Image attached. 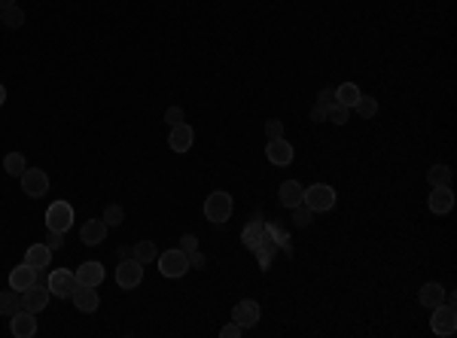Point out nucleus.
I'll return each mask as SVG.
<instances>
[{
  "mask_svg": "<svg viewBox=\"0 0 457 338\" xmlns=\"http://www.w3.org/2000/svg\"><path fill=\"white\" fill-rule=\"evenodd\" d=\"M10 6H16V0H0V12L10 10Z\"/></svg>",
  "mask_w": 457,
  "mask_h": 338,
  "instance_id": "a19ab883",
  "label": "nucleus"
},
{
  "mask_svg": "<svg viewBox=\"0 0 457 338\" xmlns=\"http://www.w3.org/2000/svg\"><path fill=\"white\" fill-rule=\"evenodd\" d=\"M232 207H235L232 195L223 192V189H216V192H210L208 201H205V216H208L210 223H220L223 225L232 216Z\"/></svg>",
  "mask_w": 457,
  "mask_h": 338,
  "instance_id": "f03ea898",
  "label": "nucleus"
},
{
  "mask_svg": "<svg viewBox=\"0 0 457 338\" xmlns=\"http://www.w3.org/2000/svg\"><path fill=\"white\" fill-rule=\"evenodd\" d=\"M326 110H329V104H314L311 107V122H326Z\"/></svg>",
  "mask_w": 457,
  "mask_h": 338,
  "instance_id": "c9c22d12",
  "label": "nucleus"
},
{
  "mask_svg": "<svg viewBox=\"0 0 457 338\" xmlns=\"http://www.w3.org/2000/svg\"><path fill=\"white\" fill-rule=\"evenodd\" d=\"M159 271L165 274V278H183V274L189 271V256L183 253L180 247L177 250H165V253H159Z\"/></svg>",
  "mask_w": 457,
  "mask_h": 338,
  "instance_id": "7ed1b4c3",
  "label": "nucleus"
},
{
  "mask_svg": "<svg viewBox=\"0 0 457 338\" xmlns=\"http://www.w3.org/2000/svg\"><path fill=\"white\" fill-rule=\"evenodd\" d=\"M427 180H430V186H452V168L433 165L430 171H427Z\"/></svg>",
  "mask_w": 457,
  "mask_h": 338,
  "instance_id": "393cba45",
  "label": "nucleus"
},
{
  "mask_svg": "<svg viewBox=\"0 0 457 338\" xmlns=\"http://www.w3.org/2000/svg\"><path fill=\"white\" fill-rule=\"evenodd\" d=\"M183 119H186V116H183V107H168L165 110V122L168 125H180Z\"/></svg>",
  "mask_w": 457,
  "mask_h": 338,
  "instance_id": "f704fd0d",
  "label": "nucleus"
},
{
  "mask_svg": "<svg viewBox=\"0 0 457 338\" xmlns=\"http://www.w3.org/2000/svg\"><path fill=\"white\" fill-rule=\"evenodd\" d=\"M317 101H320V104H333V101H335V98H333V89H320Z\"/></svg>",
  "mask_w": 457,
  "mask_h": 338,
  "instance_id": "58836bf2",
  "label": "nucleus"
},
{
  "mask_svg": "<svg viewBox=\"0 0 457 338\" xmlns=\"http://www.w3.org/2000/svg\"><path fill=\"white\" fill-rule=\"evenodd\" d=\"M430 329L436 335H442V338H448V335H454V329H457V311H454V305H436L433 308V317H430Z\"/></svg>",
  "mask_w": 457,
  "mask_h": 338,
  "instance_id": "20e7f679",
  "label": "nucleus"
},
{
  "mask_svg": "<svg viewBox=\"0 0 457 338\" xmlns=\"http://www.w3.org/2000/svg\"><path fill=\"white\" fill-rule=\"evenodd\" d=\"M46 247L52 250V253L65 247V232H55V229H49V235H46Z\"/></svg>",
  "mask_w": 457,
  "mask_h": 338,
  "instance_id": "2f4dec72",
  "label": "nucleus"
},
{
  "mask_svg": "<svg viewBox=\"0 0 457 338\" xmlns=\"http://www.w3.org/2000/svg\"><path fill=\"white\" fill-rule=\"evenodd\" d=\"M131 256H135L137 262L150 265V262H156V259H159V250H156V244H153V241H137L135 247H131Z\"/></svg>",
  "mask_w": 457,
  "mask_h": 338,
  "instance_id": "b1692460",
  "label": "nucleus"
},
{
  "mask_svg": "<svg viewBox=\"0 0 457 338\" xmlns=\"http://www.w3.org/2000/svg\"><path fill=\"white\" fill-rule=\"evenodd\" d=\"M348 116H350V107H344V104H339V101L329 104V110H326V122L344 125V122H348Z\"/></svg>",
  "mask_w": 457,
  "mask_h": 338,
  "instance_id": "c85d7f7f",
  "label": "nucleus"
},
{
  "mask_svg": "<svg viewBox=\"0 0 457 338\" xmlns=\"http://www.w3.org/2000/svg\"><path fill=\"white\" fill-rule=\"evenodd\" d=\"M140 280H144V262H137L135 256L119 259L116 284L122 286V290H135V286H140Z\"/></svg>",
  "mask_w": 457,
  "mask_h": 338,
  "instance_id": "39448f33",
  "label": "nucleus"
},
{
  "mask_svg": "<svg viewBox=\"0 0 457 338\" xmlns=\"http://www.w3.org/2000/svg\"><path fill=\"white\" fill-rule=\"evenodd\" d=\"M430 210L433 214H448V210L454 207V192H452V186H433V192H430Z\"/></svg>",
  "mask_w": 457,
  "mask_h": 338,
  "instance_id": "a211bd4d",
  "label": "nucleus"
},
{
  "mask_svg": "<svg viewBox=\"0 0 457 338\" xmlns=\"http://www.w3.org/2000/svg\"><path fill=\"white\" fill-rule=\"evenodd\" d=\"M10 329L16 338H31L37 335V317H34V311H25V308H19L16 314L10 317Z\"/></svg>",
  "mask_w": 457,
  "mask_h": 338,
  "instance_id": "f8f14e48",
  "label": "nucleus"
},
{
  "mask_svg": "<svg viewBox=\"0 0 457 338\" xmlns=\"http://www.w3.org/2000/svg\"><path fill=\"white\" fill-rule=\"evenodd\" d=\"M6 104V89H3V82H0V107Z\"/></svg>",
  "mask_w": 457,
  "mask_h": 338,
  "instance_id": "79ce46f5",
  "label": "nucleus"
},
{
  "mask_svg": "<svg viewBox=\"0 0 457 338\" xmlns=\"http://www.w3.org/2000/svg\"><path fill=\"white\" fill-rule=\"evenodd\" d=\"M259 302H253V299H241L235 308H232V320L238 323L241 329H253L259 323Z\"/></svg>",
  "mask_w": 457,
  "mask_h": 338,
  "instance_id": "9d476101",
  "label": "nucleus"
},
{
  "mask_svg": "<svg viewBox=\"0 0 457 338\" xmlns=\"http://www.w3.org/2000/svg\"><path fill=\"white\" fill-rule=\"evenodd\" d=\"M25 168H27V165H25V156H22V153H10V156L3 159V171L10 174V177H22Z\"/></svg>",
  "mask_w": 457,
  "mask_h": 338,
  "instance_id": "bb28decb",
  "label": "nucleus"
},
{
  "mask_svg": "<svg viewBox=\"0 0 457 338\" xmlns=\"http://www.w3.org/2000/svg\"><path fill=\"white\" fill-rule=\"evenodd\" d=\"M116 256H119V259H129V256H131V247H119Z\"/></svg>",
  "mask_w": 457,
  "mask_h": 338,
  "instance_id": "ea45409f",
  "label": "nucleus"
},
{
  "mask_svg": "<svg viewBox=\"0 0 457 338\" xmlns=\"http://www.w3.org/2000/svg\"><path fill=\"white\" fill-rule=\"evenodd\" d=\"M192 144H195V131H192V125H189V122L171 125V131H168V146H171L174 153H186Z\"/></svg>",
  "mask_w": 457,
  "mask_h": 338,
  "instance_id": "4468645a",
  "label": "nucleus"
},
{
  "mask_svg": "<svg viewBox=\"0 0 457 338\" xmlns=\"http://www.w3.org/2000/svg\"><path fill=\"white\" fill-rule=\"evenodd\" d=\"M360 95H363V91H360V86H354V82H342L339 89H333V98L339 104H344V107H354Z\"/></svg>",
  "mask_w": 457,
  "mask_h": 338,
  "instance_id": "5701e85b",
  "label": "nucleus"
},
{
  "mask_svg": "<svg viewBox=\"0 0 457 338\" xmlns=\"http://www.w3.org/2000/svg\"><path fill=\"white\" fill-rule=\"evenodd\" d=\"M293 156H296V150H293V144L287 137H274V140H269V146H265V159L278 168H287L293 161Z\"/></svg>",
  "mask_w": 457,
  "mask_h": 338,
  "instance_id": "1a4fd4ad",
  "label": "nucleus"
},
{
  "mask_svg": "<svg viewBox=\"0 0 457 338\" xmlns=\"http://www.w3.org/2000/svg\"><path fill=\"white\" fill-rule=\"evenodd\" d=\"M19 308H22V293L12 290V286L0 293V317H12Z\"/></svg>",
  "mask_w": 457,
  "mask_h": 338,
  "instance_id": "4be33fe9",
  "label": "nucleus"
},
{
  "mask_svg": "<svg viewBox=\"0 0 457 338\" xmlns=\"http://www.w3.org/2000/svg\"><path fill=\"white\" fill-rule=\"evenodd\" d=\"M265 137L269 140L284 137V122H280V119H269V122H265Z\"/></svg>",
  "mask_w": 457,
  "mask_h": 338,
  "instance_id": "473e14b6",
  "label": "nucleus"
},
{
  "mask_svg": "<svg viewBox=\"0 0 457 338\" xmlns=\"http://www.w3.org/2000/svg\"><path fill=\"white\" fill-rule=\"evenodd\" d=\"M302 204H305V207H311L314 214L333 210V207H335V189L326 186V183H314V186L305 189V195H302Z\"/></svg>",
  "mask_w": 457,
  "mask_h": 338,
  "instance_id": "f257e3e1",
  "label": "nucleus"
},
{
  "mask_svg": "<svg viewBox=\"0 0 457 338\" xmlns=\"http://www.w3.org/2000/svg\"><path fill=\"white\" fill-rule=\"evenodd\" d=\"M19 180H22V192L27 199H43L49 192V174L40 171V168H25V174Z\"/></svg>",
  "mask_w": 457,
  "mask_h": 338,
  "instance_id": "423d86ee",
  "label": "nucleus"
},
{
  "mask_svg": "<svg viewBox=\"0 0 457 338\" xmlns=\"http://www.w3.org/2000/svg\"><path fill=\"white\" fill-rule=\"evenodd\" d=\"M74 225V207L67 201H52L46 207V229L55 232H67Z\"/></svg>",
  "mask_w": 457,
  "mask_h": 338,
  "instance_id": "0eeeda50",
  "label": "nucleus"
},
{
  "mask_svg": "<svg viewBox=\"0 0 457 338\" xmlns=\"http://www.w3.org/2000/svg\"><path fill=\"white\" fill-rule=\"evenodd\" d=\"M180 250L186 253V256H189V253H195V250H199V238H195V235H183L180 238Z\"/></svg>",
  "mask_w": 457,
  "mask_h": 338,
  "instance_id": "72a5a7b5",
  "label": "nucleus"
},
{
  "mask_svg": "<svg viewBox=\"0 0 457 338\" xmlns=\"http://www.w3.org/2000/svg\"><path fill=\"white\" fill-rule=\"evenodd\" d=\"M101 220L107 223V225H122V220H125L122 204H107V207H104V214H101Z\"/></svg>",
  "mask_w": 457,
  "mask_h": 338,
  "instance_id": "7c9ffc66",
  "label": "nucleus"
},
{
  "mask_svg": "<svg viewBox=\"0 0 457 338\" xmlns=\"http://www.w3.org/2000/svg\"><path fill=\"white\" fill-rule=\"evenodd\" d=\"M25 262L34 265L37 271L49 269V262H52V250L46 247V244H31V247L25 250Z\"/></svg>",
  "mask_w": 457,
  "mask_h": 338,
  "instance_id": "aec40b11",
  "label": "nucleus"
},
{
  "mask_svg": "<svg viewBox=\"0 0 457 338\" xmlns=\"http://www.w3.org/2000/svg\"><path fill=\"white\" fill-rule=\"evenodd\" d=\"M49 293L58 295V299H70V293L76 290V274L70 269H55L49 271Z\"/></svg>",
  "mask_w": 457,
  "mask_h": 338,
  "instance_id": "6e6552de",
  "label": "nucleus"
},
{
  "mask_svg": "<svg viewBox=\"0 0 457 338\" xmlns=\"http://www.w3.org/2000/svg\"><path fill=\"white\" fill-rule=\"evenodd\" d=\"M49 295H52V293H49V286H43V284L27 286V290H22V308H25V311L40 314L49 305Z\"/></svg>",
  "mask_w": 457,
  "mask_h": 338,
  "instance_id": "ddd939ff",
  "label": "nucleus"
},
{
  "mask_svg": "<svg viewBox=\"0 0 457 338\" xmlns=\"http://www.w3.org/2000/svg\"><path fill=\"white\" fill-rule=\"evenodd\" d=\"M70 299H74V305L80 308L82 314L98 311V305H101V295H98V286H89V284H76V290L70 293Z\"/></svg>",
  "mask_w": 457,
  "mask_h": 338,
  "instance_id": "9b49d317",
  "label": "nucleus"
},
{
  "mask_svg": "<svg viewBox=\"0 0 457 338\" xmlns=\"http://www.w3.org/2000/svg\"><path fill=\"white\" fill-rule=\"evenodd\" d=\"M314 220V210L311 207H305V204H299V207H293V225L296 229H308Z\"/></svg>",
  "mask_w": 457,
  "mask_h": 338,
  "instance_id": "c756f323",
  "label": "nucleus"
},
{
  "mask_svg": "<svg viewBox=\"0 0 457 338\" xmlns=\"http://www.w3.org/2000/svg\"><path fill=\"white\" fill-rule=\"evenodd\" d=\"M104 265L101 262H82L80 269H76V284H89V286H101L104 280Z\"/></svg>",
  "mask_w": 457,
  "mask_h": 338,
  "instance_id": "6ab92c4d",
  "label": "nucleus"
},
{
  "mask_svg": "<svg viewBox=\"0 0 457 338\" xmlns=\"http://www.w3.org/2000/svg\"><path fill=\"white\" fill-rule=\"evenodd\" d=\"M0 25L12 27V31H19V27L25 25V10H19V6H10V10L0 12Z\"/></svg>",
  "mask_w": 457,
  "mask_h": 338,
  "instance_id": "a878e982",
  "label": "nucleus"
},
{
  "mask_svg": "<svg viewBox=\"0 0 457 338\" xmlns=\"http://www.w3.org/2000/svg\"><path fill=\"white\" fill-rule=\"evenodd\" d=\"M205 262H208V259H205V253H201V250L189 253V269H205Z\"/></svg>",
  "mask_w": 457,
  "mask_h": 338,
  "instance_id": "4c0bfd02",
  "label": "nucleus"
},
{
  "mask_svg": "<svg viewBox=\"0 0 457 338\" xmlns=\"http://www.w3.org/2000/svg\"><path fill=\"white\" fill-rule=\"evenodd\" d=\"M37 269H34V265H27V262H22V265H16V269L10 271V286L12 290H27V286H34L37 284Z\"/></svg>",
  "mask_w": 457,
  "mask_h": 338,
  "instance_id": "f3484780",
  "label": "nucleus"
},
{
  "mask_svg": "<svg viewBox=\"0 0 457 338\" xmlns=\"http://www.w3.org/2000/svg\"><path fill=\"white\" fill-rule=\"evenodd\" d=\"M107 232H110V225L104 220H86L80 229V241L86 244V247H98V244L107 238Z\"/></svg>",
  "mask_w": 457,
  "mask_h": 338,
  "instance_id": "2eb2a0df",
  "label": "nucleus"
},
{
  "mask_svg": "<svg viewBox=\"0 0 457 338\" xmlns=\"http://www.w3.org/2000/svg\"><path fill=\"white\" fill-rule=\"evenodd\" d=\"M302 195H305V186H302L299 180H284V183H280V189H278V201L284 204L287 210L299 207V204H302Z\"/></svg>",
  "mask_w": 457,
  "mask_h": 338,
  "instance_id": "dca6fc26",
  "label": "nucleus"
},
{
  "mask_svg": "<svg viewBox=\"0 0 457 338\" xmlns=\"http://www.w3.org/2000/svg\"><path fill=\"white\" fill-rule=\"evenodd\" d=\"M220 335H223V338H238V335H244V329L238 326L235 320H232V323H226V326L220 329Z\"/></svg>",
  "mask_w": 457,
  "mask_h": 338,
  "instance_id": "e433bc0d",
  "label": "nucleus"
},
{
  "mask_svg": "<svg viewBox=\"0 0 457 338\" xmlns=\"http://www.w3.org/2000/svg\"><path fill=\"white\" fill-rule=\"evenodd\" d=\"M354 110H357V116L372 119L378 113V101L372 95H360V98H357V104H354Z\"/></svg>",
  "mask_w": 457,
  "mask_h": 338,
  "instance_id": "cd10ccee",
  "label": "nucleus"
},
{
  "mask_svg": "<svg viewBox=\"0 0 457 338\" xmlns=\"http://www.w3.org/2000/svg\"><path fill=\"white\" fill-rule=\"evenodd\" d=\"M418 299H421V305H424V308H430V311H433L436 305H442V302H445V286H442V284H436V280H430V284H424V286H421Z\"/></svg>",
  "mask_w": 457,
  "mask_h": 338,
  "instance_id": "412c9836",
  "label": "nucleus"
}]
</instances>
